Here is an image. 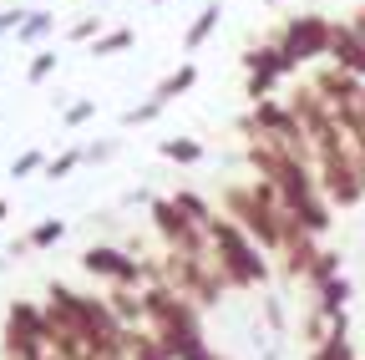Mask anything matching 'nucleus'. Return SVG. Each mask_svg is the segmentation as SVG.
<instances>
[{
	"label": "nucleus",
	"mask_w": 365,
	"mask_h": 360,
	"mask_svg": "<svg viewBox=\"0 0 365 360\" xmlns=\"http://www.w3.org/2000/svg\"><path fill=\"white\" fill-rule=\"evenodd\" d=\"M163 158H173V163H198L203 148H198L193 138H168V143H163Z\"/></svg>",
	"instance_id": "0eeeda50"
},
{
	"label": "nucleus",
	"mask_w": 365,
	"mask_h": 360,
	"mask_svg": "<svg viewBox=\"0 0 365 360\" xmlns=\"http://www.w3.org/2000/svg\"><path fill=\"white\" fill-rule=\"evenodd\" d=\"M51 71H56V51H41V56L31 61V81H46Z\"/></svg>",
	"instance_id": "ddd939ff"
},
{
	"label": "nucleus",
	"mask_w": 365,
	"mask_h": 360,
	"mask_svg": "<svg viewBox=\"0 0 365 360\" xmlns=\"http://www.w3.org/2000/svg\"><path fill=\"white\" fill-rule=\"evenodd\" d=\"M81 158H86V153H61V158H56L51 168H46V178H66V173H71V168H76Z\"/></svg>",
	"instance_id": "4468645a"
},
{
	"label": "nucleus",
	"mask_w": 365,
	"mask_h": 360,
	"mask_svg": "<svg viewBox=\"0 0 365 360\" xmlns=\"http://www.w3.org/2000/svg\"><path fill=\"white\" fill-rule=\"evenodd\" d=\"M132 46V31H112V36H97V56H117Z\"/></svg>",
	"instance_id": "9b49d317"
},
{
	"label": "nucleus",
	"mask_w": 365,
	"mask_h": 360,
	"mask_svg": "<svg viewBox=\"0 0 365 360\" xmlns=\"http://www.w3.org/2000/svg\"><path fill=\"white\" fill-rule=\"evenodd\" d=\"M112 153H117V143H97V148H86V158H91V163H107Z\"/></svg>",
	"instance_id": "dca6fc26"
},
{
	"label": "nucleus",
	"mask_w": 365,
	"mask_h": 360,
	"mask_svg": "<svg viewBox=\"0 0 365 360\" xmlns=\"http://www.w3.org/2000/svg\"><path fill=\"white\" fill-rule=\"evenodd\" d=\"M91 112H97V107H91V102H76V107H66V127H81Z\"/></svg>",
	"instance_id": "2eb2a0df"
},
{
	"label": "nucleus",
	"mask_w": 365,
	"mask_h": 360,
	"mask_svg": "<svg viewBox=\"0 0 365 360\" xmlns=\"http://www.w3.org/2000/svg\"><path fill=\"white\" fill-rule=\"evenodd\" d=\"M6 213H11V208H6V203H0V218H6Z\"/></svg>",
	"instance_id": "6ab92c4d"
},
{
	"label": "nucleus",
	"mask_w": 365,
	"mask_h": 360,
	"mask_svg": "<svg viewBox=\"0 0 365 360\" xmlns=\"http://www.w3.org/2000/svg\"><path fill=\"white\" fill-rule=\"evenodd\" d=\"M309 360H355V355H350V345H345V320H335L330 340H325V345H314V355H309Z\"/></svg>",
	"instance_id": "39448f33"
},
{
	"label": "nucleus",
	"mask_w": 365,
	"mask_h": 360,
	"mask_svg": "<svg viewBox=\"0 0 365 360\" xmlns=\"http://www.w3.org/2000/svg\"><path fill=\"white\" fill-rule=\"evenodd\" d=\"M330 61H335L340 71H350V76H365V36H360L355 26H335V36H330Z\"/></svg>",
	"instance_id": "20e7f679"
},
{
	"label": "nucleus",
	"mask_w": 365,
	"mask_h": 360,
	"mask_svg": "<svg viewBox=\"0 0 365 360\" xmlns=\"http://www.w3.org/2000/svg\"><path fill=\"white\" fill-rule=\"evenodd\" d=\"M36 168H46V158H41V153H21V158L11 163V178H26V173H36Z\"/></svg>",
	"instance_id": "f8f14e48"
},
{
	"label": "nucleus",
	"mask_w": 365,
	"mask_h": 360,
	"mask_svg": "<svg viewBox=\"0 0 365 360\" xmlns=\"http://www.w3.org/2000/svg\"><path fill=\"white\" fill-rule=\"evenodd\" d=\"M46 31H51V16H46V11H31V16L16 26V41H41Z\"/></svg>",
	"instance_id": "9d476101"
},
{
	"label": "nucleus",
	"mask_w": 365,
	"mask_h": 360,
	"mask_svg": "<svg viewBox=\"0 0 365 360\" xmlns=\"http://www.w3.org/2000/svg\"><path fill=\"white\" fill-rule=\"evenodd\" d=\"M81 264H86V274H102V279H117L122 289L127 284H137V279H143V264H137V259H127L122 249H86L81 254Z\"/></svg>",
	"instance_id": "7ed1b4c3"
},
{
	"label": "nucleus",
	"mask_w": 365,
	"mask_h": 360,
	"mask_svg": "<svg viewBox=\"0 0 365 360\" xmlns=\"http://www.w3.org/2000/svg\"><path fill=\"white\" fill-rule=\"evenodd\" d=\"M193 81H198V71H193V66H178V71H173V76H168V81L158 86V92H153V97H158V102L168 107V102H173L178 92H188V86H193Z\"/></svg>",
	"instance_id": "423d86ee"
},
{
	"label": "nucleus",
	"mask_w": 365,
	"mask_h": 360,
	"mask_svg": "<svg viewBox=\"0 0 365 360\" xmlns=\"http://www.w3.org/2000/svg\"><path fill=\"white\" fill-rule=\"evenodd\" d=\"M208 239H213V249H218V269H223L234 284H264V279H269V264L259 259L254 239L239 229L234 218H213V223H208Z\"/></svg>",
	"instance_id": "f257e3e1"
},
{
	"label": "nucleus",
	"mask_w": 365,
	"mask_h": 360,
	"mask_svg": "<svg viewBox=\"0 0 365 360\" xmlns=\"http://www.w3.org/2000/svg\"><path fill=\"white\" fill-rule=\"evenodd\" d=\"M218 16H223V11H218V6H208V11H203V16L193 21V31H188V51H198L203 41H208V31L218 26Z\"/></svg>",
	"instance_id": "1a4fd4ad"
},
{
	"label": "nucleus",
	"mask_w": 365,
	"mask_h": 360,
	"mask_svg": "<svg viewBox=\"0 0 365 360\" xmlns=\"http://www.w3.org/2000/svg\"><path fill=\"white\" fill-rule=\"evenodd\" d=\"M330 36H335V26L325 16H299V21H289L279 51L299 66V61H314V56H330Z\"/></svg>",
	"instance_id": "f03ea898"
},
{
	"label": "nucleus",
	"mask_w": 365,
	"mask_h": 360,
	"mask_svg": "<svg viewBox=\"0 0 365 360\" xmlns=\"http://www.w3.org/2000/svg\"><path fill=\"white\" fill-rule=\"evenodd\" d=\"M355 163H360V183H365V153H355Z\"/></svg>",
	"instance_id": "a211bd4d"
},
{
	"label": "nucleus",
	"mask_w": 365,
	"mask_h": 360,
	"mask_svg": "<svg viewBox=\"0 0 365 360\" xmlns=\"http://www.w3.org/2000/svg\"><path fill=\"white\" fill-rule=\"evenodd\" d=\"M91 31H97V21H76V26H71V36H76V41H86Z\"/></svg>",
	"instance_id": "f3484780"
},
{
	"label": "nucleus",
	"mask_w": 365,
	"mask_h": 360,
	"mask_svg": "<svg viewBox=\"0 0 365 360\" xmlns=\"http://www.w3.org/2000/svg\"><path fill=\"white\" fill-rule=\"evenodd\" d=\"M46 360H61V355H56V350H51V355H46Z\"/></svg>",
	"instance_id": "aec40b11"
},
{
	"label": "nucleus",
	"mask_w": 365,
	"mask_h": 360,
	"mask_svg": "<svg viewBox=\"0 0 365 360\" xmlns=\"http://www.w3.org/2000/svg\"><path fill=\"white\" fill-rule=\"evenodd\" d=\"M61 234H66V223H61V218H46V223H36V229H31V249H51Z\"/></svg>",
	"instance_id": "6e6552de"
}]
</instances>
